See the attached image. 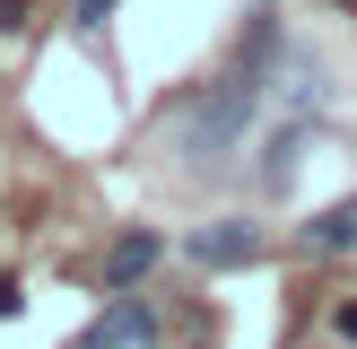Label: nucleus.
<instances>
[{
    "instance_id": "f03ea898",
    "label": "nucleus",
    "mask_w": 357,
    "mask_h": 349,
    "mask_svg": "<svg viewBox=\"0 0 357 349\" xmlns=\"http://www.w3.org/2000/svg\"><path fill=\"white\" fill-rule=\"evenodd\" d=\"M183 253L209 262V271H244V262H261V227H244V218H209V227H192V236H183Z\"/></svg>"
},
{
    "instance_id": "f257e3e1",
    "label": "nucleus",
    "mask_w": 357,
    "mask_h": 349,
    "mask_svg": "<svg viewBox=\"0 0 357 349\" xmlns=\"http://www.w3.org/2000/svg\"><path fill=\"white\" fill-rule=\"evenodd\" d=\"M261 96H271V87H261V70L236 61V70H227V79L183 114V157H192V166H218L227 149H244V131L261 122Z\"/></svg>"
},
{
    "instance_id": "7ed1b4c3",
    "label": "nucleus",
    "mask_w": 357,
    "mask_h": 349,
    "mask_svg": "<svg viewBox=\"0 0 357 349\" xmlns=\"http://www.w3.org/2000/svg\"><path fill=\"white\" fill-rule=\"evenodd\" d=\"M87 349H157V306H139V297H114V306L87 323Z\"/></svg>"
},
{
    "instance_id": "20e7f679",
    "label": "nucleus",
    "mask_w": 357,
    "mask_h": 349,
    "mask_svg": "<svg viewBox=\"0 0 357 349\" xmlns=\"http://www.w3.org/2000/svg\"><path fill=\"white\" fill-rule=\"evenodd\" d=\"M157 253H166V236H157V227L114 236V244H105V288H131V279H149V271H157Z\"/></svg>"
},
{
    "instance_id": "39448f33",
    "label": "nucleus",
    "mask_w": 357,
    "mask_h": 349,
    "mask_svg": "<svg viewBox=\"0 0 357 349\" xmlns=\"http://www.w3.org/2000/svg\"><path fill=\"white\" fill-rule=\"evenodd\" d=\"M305 131H314V114H288L271 131V149H261V192H288L296 184V157H305Z\"/></svg>"
},
{
    "instance_id": "6e6552de",
    "label": "nucleus",
    "mask_w": 357,
    "mask_h": 349,
    "mask_svg": "<svg viewBox=\"0 0 357 349\" xmlns=\"http://www.w3.org/2000/svg\"><path fill=\"white\" fill-rule=\"evenodd\" d=\"M331 323H340V341H357V297H349L340 314H331Z\"/></svg>"
},
{
    "instance_id": "423d86ee",
    "label": "nucleus",
    "mask_w": 357,
    "mask_h": 349,
    "mask_svg": "<svg viewBox=\"0 0 357 349\" xmlns=\"http://www.w3.org/2000/svg\"><path fill=\"white\" fill-rule=\"evenodd\" d=\"M305 253H357V192L305 218Z\"/></svg>"
},
{
    "instance_id": "0eeeda50",
    "label": "nucleus",
    "mask_w": 357,
    "mask_h": 349,
    "mask_svg": "<svg viewBox=\"0 0 357 349\" xmlns=\"http://www.w3.org/2000/svg\"><path fill=\"white\" fill-rule=\"evenodd\" d=\"M105 17H114V0H79V27H87V35H96Z\"/></svg>"
}]
</instances>
